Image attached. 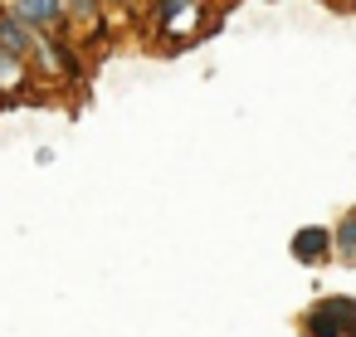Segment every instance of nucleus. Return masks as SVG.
<instances>
[{"mask_svg": "<svg viewBox=\"0 0 356 337\" xmlns=\"http://www.w3.org/2000/svg\"><path fill=\"white\" fill-rule=\"evenodd\" d=\"M332 254L356 269V210H346V215L337 220V230H332Z\"/></svg>", "mask_w": 356, "mask_h": 337, "instance_id": "39448f33", "label": "nucleus"}, {"mask_svg": "<svg viewBox=\"0 0 356 337\" xmlns=\"http://www.w3.org/2000/svg\"><path fill=\"white\" fill-rule=\"evenodd\" d=\"M186 6H191V0H156V20H161V25H171Z\"/></svg>", "mask_w": 356, "mask_h": 337, "instance_id": "6e6552de", "label": "nucleus"}, {"mask_svg": "<svg viewBox=\"0 0 356 337\" xmlns=\"http://www.w3.org/2000/svg\"><path fill=\"white\" fill-rule=\"evenodd\" d=\"M302 337H356V298H317L302 313Z\"/></svg>", "mask_w": 356, "mask_h": 337, "instance_id": "f257e3e1", "label": "nucleus"}, {"mask_svg": "<svg viewBox=\"0 0 356 337\" xmlns=\"http://www.w3.org/2000/svg\"><path fill=\"white\" fill-rule=\"evenodd\" d=\"M10 15L30 30H49V25H59L64 10H59V0H10Z\"/></svg>", "mask_w": 356, "mask_h": 337, "instance_id": "20e7f679", "label": "nucleus"}, {"mask_svg": "<svg viewBox=\"0 0 356 337\" xmlns=\"http://www.w3.org/2000/svg\"><path fill=\"white\" fill-rule=\"evenodd\" d=\"M25 79H30V59H15L0 49V93H20Z\"/></svg>", "mask_w": 356, "mask_h": 337, "instance_id": "423d86ee", "label": "nucleus"}, {"mask_svg": "<svg viewBox=\"0 0 356 337\" xmlns=\"http://www.w3.org/2000/svg\"><path fill=\"white\" fill-rule=\"evenodd\" d=\"M59 10L74 20H98V0H59Z\"/></svg>", "mask_w": 356, "mask_h": 337, "instance_id": "0eeeda50", "label": "nucleus"}, {"mask_svg": "<svg viewBox=\"0 0 356 337\" xmlns=\"http://www.w3.org/2000/svg\"><path fill=\"white\" fill-rule=\"evenodd\" d=\"M288 249H293L298 264H322V259H332V230L327 225H302Z\"/></svg>", "mask_w": 356, "mask_h": 337, "instance_id": "f03ea898", "label": "nucleus"}, {"mask_svg": "<svg viewBox=\"0 0 356 337\" xmlns=\"http://www.w3.org/2000/svg\"><path fill=\"white\" fill-rule=\"evenodd\" d=\"M35 30L30 25H20L10 10H0V49H6V54H15V59H30L35 54Z\"/></svg>", "mask_w": 356, "mask_h": 337, "instance_id": "7ed1b4c3", "label": "nucleus"}]
</instances>
